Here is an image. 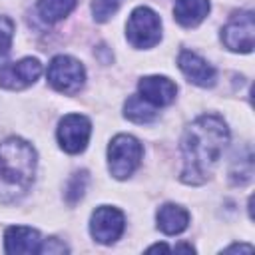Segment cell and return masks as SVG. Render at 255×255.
Returning a JSON list of instances; mask_svg holds the SVG:
<instances>
[{
  "mask_svg": "<svg viewBox=\"0 0 255 255\" xmlns=\"http://www.w3.org/2000/svg\"><path fill=\"white\" fill-rule=\"evenodd\" d=\"M227 141H229V129L219 116L197 118L185 129L181 139V155H183L181 181L189 185L205 183L213 167L217 165Z\"/></svg>",
  "mask_w": 255,
  "mask_h": 255,
  "instance_id": "1",
  "label": "cell"
},
{
  "mask_svg": "<svg viewBox=\"0 0 255 255\" xmlns=\"http://www.w3.org/2000/svg\"><path fill=\"white\" fill-rule=\"evenodd\" d=\"M36 173V151L20 139L8 137L0 143V201L12 203L28 193Z\"/></svg>",
  "mask_w": 255,
  "mask_h": 255,
  "instance_id": "2",
  "label": "cell"
},
{
  "mask_svg": "<svg viewBox=\"0 0 255 255\" xmlns=\"http://www.w3.org/2000/svg\"><path fill=\"white\" fill-rule=\"evenodd\" d=\"M141 155H143V147L133 135H128V133L116 135L108 145V167H110V173L116 179L129 177L137 169V165L141 161Z\"/></svg>",
  "mask_w": 255,
  "mask_h": 255,
  "instance_id": "3",
  "label": "cell"
},
{
  "mask_svg": "<svg viewBox=\"0 0 255 255\" xmlns=\"http://www.w3.org/2000/svg\"><path fill=\"white\" fill-rule=\"evenodd\" d=\"M126 34L133 48H153L161 38V20L151 8L137 6L128 18Z\"/></svg>",
  "mask_w": 255,
  "mask_h": 255,
  "instance_id": "4",
  "label": "cell"
},
{
  "mask_svg": "<svg viewBox=\"0 0 255 255\" xmlns=\"http://www.w3.org/2000/svg\"><path fill=\"white\" fill-rule=\"evenodd\" d=\"M46 78L54 90H58L62 94H76L84 86L86 70L76 58L60 54V56L52 58V62L48 64Z\"/></svg>",
  "mask_w": 255,
  "mask_h": 255,
  "instance_id": "5",
  "label": "cell"
},
{
  "mask_svg": "<svg viewBox=\"0 0 255 255\" xmlns=\"http://www.w3.org/2000/svg\"><path fill=\"white\" fill-rule=\"evenodd\" d=\"M92 133V124L82 114H68L60 120L58 126V141L60 147L68 153H80L86 149Z\"/></svg>",
  "mask_w": 255,
  "mask_h": 255,
  "instance_id": "6",
  "label": "cell"
},
{
  "mask_svg": "<svg viewBox=\"0 0 255 255\" xmlns=\"http://www.w3.org/2000/svg\"><path fill=\"white\" fill-rule=\"evenodd\" d=\"M253 12H237L229 18V22L221 30L223 44L233 52L249 54L253 50Z\"/></svg>",
  "mask_w": 255,
  "mask_h": 255,
  "instance_id": "7",
  "label": "cell"
},
{
  "mask_svg": "<svg viewBox=\"0 0 255 255\" xmlns=\"http://www.w3.org/2000/svg\"><path fill=\"white\" fill-rule=\"evenodd\" d=\"M126 227V217L120 209L110 207V205H102L92 213L90 219V233L98 243H114L120 239V235L124 233Z\"/></svg>",
  "mask_w": 255,
  "mask_h": 255,
  "instance_id": "8",
  "label": "cell"
},
{
  "mask_svg": "<svg viewBox=\"0 0 255 255\" xmlns=\"http://www.w3.org/2000/svg\"><path fill=\"white\" fill-rule=\"evenodd\" d=\"M42 74V64L36 58H24L0 66V86L6 90H24L32 86Z\"/></svg>",
  "mask_w": 255,
  "mask_h": 255,
  "instance_id": "9",
  "label": "cell"
},
{
  "mask_svg": "<svg viewBox=\"0 0 255 255\" xmlns=\"http://www.w3.org/2000/svg\"><path fill=\"white\" fill-rule=\"evenodd\" d=\"M177 66L185 74V78L195 86L211 88L215 84V68L209 62H205L201 56H197L195 52L183 50L177 58Z\"/></svg>",
  "mask_w": 255,
  "mask_h": 255,
  "instance_id": "10",
  "label": "cell"
},
{
  "mask_svg": "<svg viewBox=\"0 0 255 255\" xmlns=\"http://www.w3.org/2000/svg\"><path fill=\"white\" fill-rule=\"evenodd\" d=\"M137 90H139V96L149 102L153 108H159V106H167L175 100V84L169 80V78H163V76H145L139 80L137 84Z\"/></svg>",
  "mask_w": 255,
  "mask_h": 255,
  "instance_id": "11",
  "label": "cell"
},
{
  "mask_svg": "<svg viewBox=\"0 0 255 255\" xmlns=\"http://www.w3.org/2000/svg\"><path fill=\"white\" fill-rule=\"evenodd\" d=\"M42 245L40 233L32 227L24 225H12L4 233V249L10 255H28V253H38Z\"/></svg>",
  "mask_w": 255,
  "mask_h": 255,
  "instance_id": "12",
  "label": "cell"
},
{
  "mask_svg": "<svg viewBox=\"0 0 255 255\" xmlns=\"http://www.w3.org/2000/svg\"><path fill=\"white\" fill-rule=\"evenodd\" d=\"M155 221H157V227L165 233V235H177L181 231L187 229L189 225V213L175 205V203H165L157 209L155 213Z\"/></svg>",
  "mask_w": 255,
  "mask_h": 255,
  "instance_id": "13",
  "label": "cell"
},
{
  "mask_svg": "<svg viewBox=\"0 0 255 255\" xmlns=\"http://www.w3.org/2000/svg\"><path fill=\"white\" fill-rule=\"evenodd\" d=\"M207 14H209V0H175L173 18L185 28H193L201 24Z\"/></svg>",
  "mask_w": 255,
  "mask_h": 255,
  "instance_id": "14",
  "label": "cell"
},
{
  "mask_svg": "<svg viewBox=\"0 0 255 255\" xmlns=\"http://www.w3.org/2000/svg\"><path fill=\"white\" fill-rule=\"evenodd\" d=\"M155 108L149 102H145L139 94L129 96L124 104V116L133 124H149L155 120Z\"/></svg>",
  "mask_w": 255,
  "mask_h": 255,
  "instance_id": "15",
  "label": "cell"
},
{
  "mask_svg": "<svg viewBox=\"0 0 255 255\" xmlns=\"http://www.w3.org/2000/svg\"><path fill=\"white\" fill-rule=\"evenodd\" d=\"M76 6V0H38V14L44 22L54 24L66 18Z\"/></svg>",
  "mask_w": 255,
  "mask_h": 255,
  "instance_id": "16",
  "label": "cell"
},
{
  "mask_svg": "<svg viewBox=\"0 0 255 255\" xmlns=\"http://www.w3.org/2000/svg\"><path fill=\"white\" fill-rule=\"evenodd\" d=\"M86 185H88V173L86 171H76L68 185H66V201L68 203H76L82 199L84 191H86Z\"/></svg>",
  "mask_w": 255,
  "mask_h": 255,
  "instance_id": "17",
  "label": "cell"
},
{
  "mask_svg": "<svg viewBox=\"0 0 255 255\" xmlns=\"http://www.w3.org/2000/svg\"><path fill=\"white\" fill-rule=\"evenodd\" d=\"M14 36V22L8 16H0V60L8 56Z\"/></svg>",
  "mask_w": 255,
  "mask_h": 255,
  "instance_id": "18",
  "label": "cell"
},
{
  "mask_svg": "<svg viewBox=\"0 0 255 255\" xmlns=\"http://www.w3.org/2000/svg\"><path fill=\"white\" fill-rule=\"evenodd\" d=\"M118 10V2L116 0H94L92 2V12L96 22H106L110 20V16Z\"/></svg>",
  "mask_w": 255,
  "mask_h": 255,
  "instance_id": "19",
  "label": "cell"
},
{
  "mask_svg": "<svg viewBox=\"0 0 255 255\" xmlns=\"http://www.w3.org/2000/svg\"><path fill=\"white\" fill-rule=\"evenodd\" d=\"M68 251V247L64 245V243H60L58 239H48V241H44V245H40V251L38 253H66Z\"/></svg>",
  "mask_w": 255,
  "mask_h": 255,
  "instance_id": "20",
  "label": "cell"
},
{
  "mask_svg": "<svg viewBox=\"0 0 255 255\" xmlns=\"http://www.w3.org/2000/svg\"><path fill=\"white\" fill-rule=\"evenodd\" d=\"M225 251H253V247L251 245H231V247H227Z\"/></svg>",
  "mask_w": 255,
  "mask_h": 255,
  "instance_id": "21",
  "label": "cell"
},
{
  "mask_svg": "<svg viewBox=\"0 0 255 255\" xmlns=\"http://www.w3.org/2000/svg\"><path fill=\"white\" fill-rule=\"evenodd\" d=\"M147 251H169V247L165 243H157V245H151Z\"/></svg>",
  "mask_w": 255,
  "mask_h": 255,
  "instance_id": "22",
  "label": "cell"
},
{
  "mask_svg": "<svg viewBox=\"0 0 255 255\" xmlns=\"http://www.w3.org/2000/svg\"><path fill=\"white\" fill-rule=\"evenodd\" d=\"M175 249H183V251H193V247H191V245H177Z\"/></svg>",
  "mask_w": 255,
  "mask_h": 255,
  "instance_id": "23",
  "label": "cell"
}]
</instances>
